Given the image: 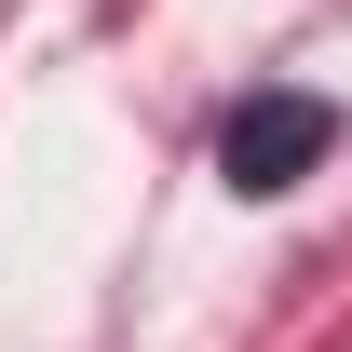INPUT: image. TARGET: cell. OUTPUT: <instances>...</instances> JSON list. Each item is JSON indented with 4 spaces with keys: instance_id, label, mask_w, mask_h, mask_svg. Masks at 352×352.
Masks as SVG:
<instances>
[{
    "instance_id": "cell-1",
    "label": "cell",
    "mask_w": 352,
    "mask_h": 352,
    "mask_svg": "<svg viewBox=\"0 0 352 352\" xmlns=\"http://www.w3.org/2000/svg\"><path fill=\"white\" fill-rule=\"evenodd\" d=\"M325 135H339L325 95H244V109L217 122V176L230 190H298V176L325 163Z\"/></svg>"
}]
</instances>
